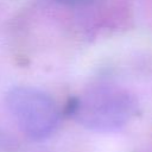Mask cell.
<instances>
[{
  "instance_id": "6da1fadb",
  "label": "cell",
  "mask_w": 152,
  "mask_h": 152,
  "mask_svg": "<svg viewBox=\"0 0 152 152\" xmlns=\"http://www.w3.org/2000/svg\"><path fill=\"white\" fill-rule=\"evenodd\" d=\"M135 100L127 91L101 86L74 100L69 113L89 129L109 132L125 126L135 113Z\"/></svg>"
},
{
  "instance_id": "7a4b0ae2",
  "label": "cell",
  "mask_w": 152,
  "mask_h": 152,
  "mask_svg": "<svg viewBox=\"0 0 152 152\" xmlns=\"http://www.w3.org/2000/svg\"><path fill=\"white\" fill-rule=\"evenodd\" d=\"M10 112L19 128L32 139H44L57 127L58 108L46 93L31 87H15L6 96Z\"/></svg>"
}]
</instances>
